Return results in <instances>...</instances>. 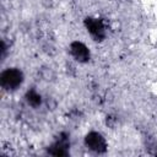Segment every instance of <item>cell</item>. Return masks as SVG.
I'll return each mask as SVG.
<instances>
[{"label":"cell","mask_w":157,"mask_h":157,"mask_svg":"<svg viewBox=\"0 0 157 157\" xmlns=\"http://www.w3.org/2000/svg\"><path fill=\"white\" fill-rule=\"evenodd\" d=\"M22 82V74L18 70L9 69L1 75V85L4 88L15 90Z\"/></svg>","instance_id":"cell-1"},{"label":"cell","mask_w":157,"mask_h":157,"mask_svg":"<svg viewBox=\"0 0 157 157\" xmlns=\"http://www.w3.org/2000/svg\"><path fill=\"white\" fill-rule=\"evenodd\" d=\"M86 145L90 150L96 152H102L105 148V141L98 132H90L86 136Z\"/></svg>","instance_id":"cell-2"},{"label":"cell","mask_w":157,"mask_h":157,"mask_svg":"<svg viewBox=\"0 0 157 157\" xmlns=\"http://www.w3.org/2000/svg\"><path fill=\"white\" fill-rule=\"evenodd\" d=\"M71 53H72V55H74L77 60H80V61H85V60H87L88 56H90L88 49H87L82 43H77V42L71 45Z\"/></svg>","instance_id":"cell-3"},{"label":"cell","mask_w":157,"mask_h":157,"mask_svg":"<svg viewBox=\"0 0 157 157\" xmlns=\"http://www.w3.org/2000/svg\"><path fill=\"white\" fill-rule=\"evenodd\" d=\"M87 27L90 32L94 36H101L103 33V26L98 21H90V23H87Z\"/></svg>","instance_id":"cell-4"}]
</instances>
